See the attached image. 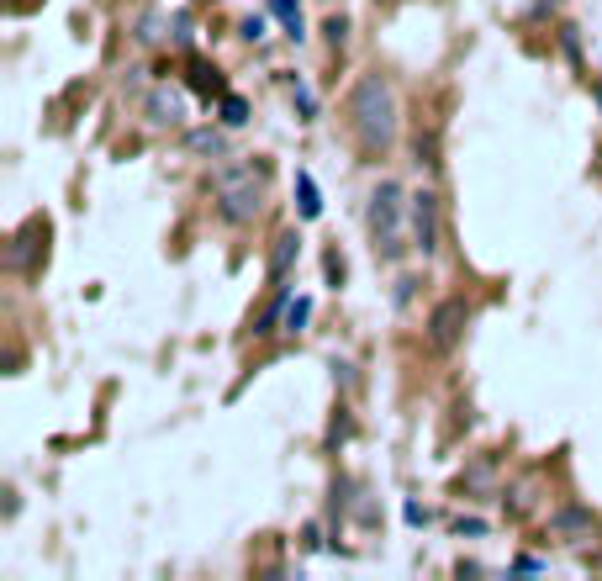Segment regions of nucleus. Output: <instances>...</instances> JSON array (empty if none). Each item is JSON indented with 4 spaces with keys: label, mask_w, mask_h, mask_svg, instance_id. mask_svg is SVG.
<instances>
[{
    "label": "nucleus",
    "mask_w": 602,
    "mask_h": 581,
    "mask_svg": "<svg viewBox=\"0 0 602 581\" xmlns=\"http://www.w3.org/2000/svg\"><path fill=\"white\" fill-rule=\"evenodd\" d=\"M349 127L370 159H381L391 143H397V90H391L381 74H360L349 90Z\"/></svg>",
    "instance_id": "obj_1"
},
{
    "label": "nucleus",
    "mask_w": 602,
    "mask_h": 581,
    "mask_svg": "<svg viewBox=\"0 0 602 581\" xmlns=\"http://www.w3.org/2000/svg\"><path fill=\"white\" fill-rule=\"evenodd\" d=\"M265 185H270V164L265 159L217 170V180H212L217 217L228 222V228H249V222L259 217V206H265Z\"/></svg>",
    "instance_id": "obj_2"
},
{
    "label": "nucleus",
    "mask_w": 602,
    "mask_h": 581,
    "mask_svg": "<svg viewBox=\"0 0 602 581\" xmlns=\"http://www.w3.org/2000/svg\"><path fill=\"white\" fill-rule=\"evenodd\" d=\"M407 191L397 180H381L370 191V206H365V228H370V243H375V259L397 265V259L412 249V233H407Z\"/></svg>",
    "instance_id": "obj_3"
},
{
    "label": "nucleus",
    "mask_w": 602,
    "mask_h": 581,
    "mask_svg": "<svg viewBox=\"0 0 602 581\" xmlns=\"http://www.w3.org/2000/svg\"><path fill=\"white\" fill-rule=\"evenodd\" d=\"M407 233H412V249H418L423 259L428 254H439V233H444V222H439V191H412L407 201Z\"/></svg>",
    "instance_id": "obj_4"
},
{
    "label": "nucleus",
    "mask_w": 602,
    "mask_h": 581,
    "mask_svg": "<svg viewBox=\"0 0 602 581\" xmlns=\"http://www.w3.org/2000/svg\"><path fill=\"white\" fill-rule=\"evenodd\" d=\"M465 328H470V302L465 296H444V302L428 312V344L444 349V354L465 339Z\"/></svg>",
    "instance_id": "obj_5"
},
{
    "label": "nucleus",
    "mask_w": 602,
    "mask_h": 581,
    "mask_svg": "<svg viewBox=\"0 0 602 581\" xmlns=\"http://www.w3.org/2000/svg\"><path fill=\"white\" fill-rule=\"evenodd\" d=\"M143 117L154 122V127H185V117H191V106H185V90L180 85H148V96H143Z\"/></svg>",
    "instance_id": "obj_6"
},
{
    "label": "nucleus",
    "mask_w": 602,
    "mask_h": 581,
    "mask_svg": "<svg viewBox=\"0 0 602 581\" xmlns=\"http://www.w3.org/2000/svg\"><path fill=\"white\" fill-rule=\"evenodd\" d=\"M550 534L560 545H587V539H597V513L581 508V502H560L550 513Z\"/></svg>",
    "instance_id": "obj_7"
},
{
    "label": "nucleus",
    "mask_w": 602,
    "mask_h": 581,
    "mask_svg": "<svg viewBox=\"0 0 602 581\" xmlns=\"http://www.w3.org/2000/svg\"><path fill=\"white\" fill-rule=\"evenodd\" d=\"M37 249H48V217H27V228L11 238V249H6V265L16 270V275H32L37 265H32V254Z\"/></svg>",
    "instance_id": "obj_8"
},
{
    "label": "nucleus",
    "mask_w": 602,
    "mask_h": 581,
    "mask_svg": "<svg viewBox=\"0 0 602 581\" xmlns=\"http://www.w3.org/2000/svg\"><path fill=\"white\" fill-rule=\"evenodd\" d=\"M286 307H291V286H286V280H275L265 312H259V317H254V328H249L254 339H270V333H275L280 323H286Z\"/></svg>",
    "instance_id": "obj_9"
},
{
    "label": "nucleus",
    "mask_w": 602,
    "mask_h": 581,
    "mask_svg": "<svg viewBox=\"0 0 602 581\" xmlns=\"http://www.w3.org/2000/svg\"><path fill=\"white\" fill-rule=\"evenodd\" d=\"M296 259H301V233H296V228L275 233V249H270V286H275V280H291Z\"/></svg>",
    "instance_id": "obj_10"
},
{
    "label": "nucleus",
    "mask_w": 602,
    "mask_h": 581,
    "mask_svg": "<svg viewBox=\"0 0 602 581\" xmlns=\"http://www.w3.org/2000/svg\"><path fill=\"white\" fill-rule=\"evenodd\" d=\"M185 154H196V159H222V154H228V138H222L217 127H191V133H185Z\"/></svg>",
    "instance_id": "obj_11"
},
{
    "label": "nucleus",
    "mask_w": 602,
    "mask_h": 581,
    "mask_svg": "<svg viewBox=\"0 0 602 581\" xmlns=\"http://www.w3.org/2000/svg\"><path fill=\"white\" fill-rule=\"evenodd\" d=\"M296 206H301V217H323V191H317V180L307 170H296Z\"/></svg>",
    "instance_id": "obj_12"
},
{
    "label": "nucleus",
    "mask_w": 602,
    "mask_h": 581,
    "mask_svg": "<svg viewBox=\"0 0 602 581\" xmlns=\"http://www.w3.org/2000/svg\"><path fill=\"white\" fill-rule=\"evenodd\" d=\"M133 37H138L143 48L164 43V37H169V16H164V11H143V16H138V27H133Z\"/></svg>",
    "instance_id": "obj_13"
},
{
    "label": "nucleus",
    "mask_w": 602,
    "mask_h": 581,
    "mask_svg": "<svg viewBox=\"0 0 602 581\" xmlns=\"http://www.w3.org/2000/svg\"><path fill=\"white\" fill-rule=\"evenodd\" d=\"M191 85L201 90V96H228V85H222V69H217V64H201V59H191Z\"/></svg>",
    "instance_id": "obj_14"
},
{
    "label": "nucleus",
    "mask_w": 602,
    "mask_h": 581,
    "mask_svg": "<svg viewBox=\"0 0 602 581\" xmlns=\"http://www.w3.org/2000/svg\"><path fill=\"white\" fill-rule=\"evenodd\" d=\"M270 16H280V22H286V37H307L301 32V0H270Z\"/></svg>",
    "instance_id": "obj_15"
},
{
    "label": "nucleus",
    "mask_w": 602,
    "mask_h": 581,
    "mask_svg": "<svg viewBox=\"0 0 602 581\" xmlns=\"http://www.w3.org/2000/svg\"><path fill=\"white\" fill-rule=\"evenodd\" d=\"M217 111H222V127H243V122H249V101L233 96V90H228V96H217Z\"/></svg>",
    "instance_id": "obj_16"
},
{
    "label": "nucleus",
    "mask_w": 602,
    "mask_h": 581,
    "mask_svg": "<svg viewBox=\"0 0 602 581\" xmlns=\"http://www.w3.org/2000/svg\"><path fill=\"white\" fill-rule=\"evenodd\" d=\"M307 317H312V296H291V307H286V328L301 333V328H307Z\"/></svg>",
    "instance_id": "obj_17"
},
{
    "label": "nucleus",
    "mask_w": 602,
    "mask_h": 581,
    "mask_svg": "<svg viewBox=\"0 0 602 581\" xmlns=\"http://www.w3.org/2000/svg\"><path fill=\"white\" fill-rule=\"evenodd\" d=\"M412 291H418V275H397V291H391V307H412Z\"/></svg>",
    "instance_id": "obj_18"
},
{
    "label": "nucleus",
    "mask_w": 602,
    "mask_h": 581,
    "mask_svg": "<svg viewBox=\"0 0 602 581\" xmlns=\"http://www.w3.org/2000/svg\"><path fill=\"white\" fill-rule=\"evenodd\" d=\"M291 90H296V111H301V122H312V117H317V96H312V90L301 85V80H291Z\"/></svg>",
    "instance_id": "obj_19"
},
{
    "label": "nucleus",
    "mask_w": 602,
    "mask_h": 581,
    "mask_svg": "<svg viewBox=\"0 0 602 581\" xmlns=\"http://www.w3.org/2000/svg\"><path fill=\"white\" fill-rule=\"evenodd\" d=\"M323 37H328V48H344L349 22H344V16H328V22H323Z\"/></svg>",
    "instance_id": "obj_20"
},
{
    "label": "nucleus",
    "mask_w": 602,
    "mask_h": 581,
    "mask_svg": "<svg viewBox=\"0 0 602 581\" xmlns=\"http://www.w3.org/2000/svg\"><path fill=\"white\" fill-rule=\"evenodd\" d=\"M169 37H175L180 48H185V43H191V37H196V32H191V16H185V11H175V16H169Z\"/></svg>",
    "instance_id": "obj_21"
},
{
    "label": "nucleus",
    "mask_w": 602,
    "mask_h": 581,
    "mask_svg": "<svg viewBox=\"0 0 602 581\" xmlns=\"http://www.w3.org/2000/svg\"><path fill=\"white\" fill-rule=\"evenodd\" d=\"M238 37H243V43H259V37H265V16H243Z\"/></svg>",
    "instance_id": "obj_22"
},
{
    "label": "nucleus",
    "mask_w": 602,
    "mask_h": 581,
    "mask_svg": "<svg viewBox=\"0 0 602 581\" xmlns=\"http://www.w3.org/2000/svg\"><path fill=\"white\" fill-rule=\"evenodd\" d=\"M455 534H460V539H465V534L476 539V534H486V523H481V518H460V523H455Z\"/></svg>",
    "instance_id": "obj_23"
},
{
    "label": "nucleus",
    "mask_w": 602,
    "mask_h": 581,
    "mask_svg": "<svg viewBox=\"0 0 602 581\" xmlns=\"http://www.w3.org/2000/svg\"><path fill=\"white\" fill-rule=\"evenodd\" d=\"M301 545H307V550H323V529H317V523H307V529H301Z\"/></svg>",
    "instance_id": "obj_24"
},
{
    "label": "nucleus",
    "mask_w": 602,
    "mask_h": 581,
    "mask_svg": "<svg viewBox=\"0 0 602 581\" xmlns=\"http://www.w3.org/2000/svg\"><path fill=\"white\" fill-rule=\"evenodd\" d=\"M560 43H566V53L581 64V43H576V27H560Z\"/></svg>",
    "instance_id": "obj_25"
},
{
    "label": "nucleus",
    "mask_w": 602,
    "mask_h": 581,
    "mask_svg": "<svg viewBox=\"0 0 602 581\" xmlns=\"http://www.w3.org/2000/svg\"><path fill=\"white\" fill-rule=\"evenodd\" d=\"M597 566H602V560H597Z\"/></svg>",
    "instance_id": "obj_26"
}]
</instances>
